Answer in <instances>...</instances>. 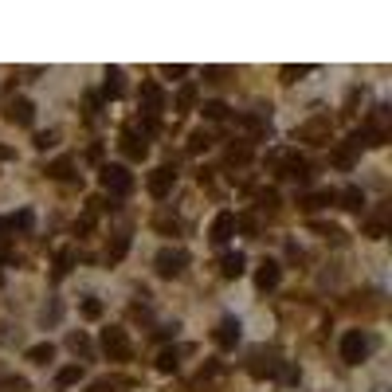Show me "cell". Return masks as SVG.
<instances>
[{"label": "cell", "instance_id": "60d3db41", "mask_svg": "<svg viewBox=\"0 0 392 392\" xmlns=\"http://www.w3.org/2000/svg\"><path fill=\"white\" fill-rule=\"evenodd\" d=\"M55 141H59V134H55V130H39V134L31 137V146H36V149H51Z\"/></svg>", "mask_w": 392, "mask_h": 392}, {"label": "cell", "instance_id": "2e32d148", "mask_svg": "<svg viewBox=\"0 0 392 392\" xmlns=\"http://www.w3.org/2000/svg\"><path fill=\"white\" fill-rule=\"evenodd\" d=\"M232 235H235V212H216L212 227H208V239L224 247L227 239H232Z\"/></svg>", "mask_w": 392, "mask_h": 392}, {"label": "cell", "instance_id": "277c9868", "mask_svg": "<svg viewBox=\"0 0 392 392\" xmlns=\"http://www.w3.org/2000/svg\"><path fill=\"white\" fill-rule=\"evenodd\" d=\"M98 181H102V188L110 192V200L134 192V173H130L126 165H102L98 169Z\"/></svg>", "mask_w": 392, "mask_h": 392}, {"label": "cell", "instance_id": "52a82bcc", "mask_svg": "<svg viewBox=\"0 0 392 392\" xmlns=\"http://www.w3.org/2000/svg\"><path fill=\"white\" fill-rule=\"evenodd\" d=\"M185 267H188L185 247H161V251L153 255V271L161 274V279H176V274H185Z\"/></svg>", "mask_w": 392, "mask_h": 392}, {"label": "cell", "instance_id": "4316f807", "mask_svg": "<svg viewBox=\"0 0 392 392\" xmlns=\"http://www.w3.org/2000/svg\"><path fill=\"white\" fill-rule=\"evenodd\" d=\"M224 161L227 165H247V161H251V141H232L227 153H224Z\"/></svg>", "mask_w": 392, "mask_h": 392}, {"label": "cell", "instance_id": "b9f144b4", "mask_svg": "<svg viewBox=\"0 0 392 392\" xmlns=\"http://www.w3.org/2000/svg\"><path fill=\"white\" fill-rule=\"evenodd\" d=\"M204 118H212V122H224V118H227V102H204Z\"/></svg>", "mask_w": 392, "mask_h": 392}, {"label": "cell", "instance_id": "7402d4cb", "mask_svg": "<svg viewBox=\"0 0 392 392\" xmlns=\"http://www.w3.org/2000/svg\"><path fill=\"white\" fill-rule=\"evenodd\" d=\"M185 353H192V345H169V349H161L157 353V372H176Z\"/></svg>", "mask_w": 392, "mask_h": 392}, {"label": "cell", "instance_id": "836d02e7", "mask_svg": "<svg viewBox=\"0 0 392 392\" xmlns=\"http://www.w3.org/2000/svg\"><path fill=\"white\" fill-rule=\"evenodd\" d=\"M302 75H310V67H306V63H298V67H294V63L279 67V83H286V87H290V83H298Z\"/></svg>", "mask_w": 392, "mask_h": 392}, {"label": "cell", "instance_id": "ba28073f", "mask_svg": "<svg viewBox=\"0 0 392 392\" xmlns=\"http://www.w3.org/2000/svg\"><path fill=\"white\" fill-rule=\"evenodd\" d=\"M102 353H106L110 361H130V357H134V345H130V337H126L122 326L102 330Z\"/></svg>", "mask_w": 392, "mask_h": 392}, {"label": "cell", "instance_id": "d6986e66", "mask_svg": "<svg viewBox=\"0 0 392 392\" xmlns=\"http://www.w3.org/2000/svg\"><path fill=\"white\" fill-rule=\"evenodd\" d=\"M330 204H337V192H333V188H318V192L298 196V208H302V212H318V208H330Z\"/></svg>", "mask_w": 392, "mask_h": 392}, {"label": "cell", "instance_id": "9a60e30c", "mask_svg": "<svg viewBox=\"0 0 392 392\" xmlns=\"http://www.w3.org/2000/svg\"><path fill=\"white\" fill-rule=\"evenodd\" d=\"M388 227H392V204H381V208H377V212H372L369 220L361 224V232L369 235V239H384V235H388Z\"/></svg>", "mask_w": 392, "mask_h": 392}, {"label": "cell", "instance_id": "f1b7e54d", "mask_svg": "<svg viewBox=\"0 0 392 392\" xmlns=\"http://www.w3.org/2000/svg\"><path fill=\"white\" fill-rule=\"evenodd\" d=\"M255 208H259V212H279V192H274V188H259V192H255Z\"/></svg>", "mask_w": 392, "mask_h": 392}, {"label": "cell", "instance_id": "1f68e13d", "mask_svg": "<svg viewBox=\"0 0 392 392\" xmlns=\"http://www.w3.org/2000/svg\"><path fill=\"white\" fill-rule=\"evenodd\" d=\"M51 357H55V345H51V342H39V345H31V349H28L31 365H48Z\"/></svg>", "mask_w": 392, "mask_h": 392}, {"label": "cell", "instance_id": "30bf717a", "mask_svg": "<svg viewBox=\"0 0 392 392\" xmlns=\"http://www.w3.org/2000/svg\"><path fill=\"white\" fill-rule=\"evenodd\" d=\"M173 185H176V165H173V161L157 165L153 173H149V181H146V188H149V196H153V200H165V196L173 192Z\"/></svg>", "mask_w": 392, "mask_h": 392}, {"label": "cell", "instance_id": "d4e9b609", "mask_svg": "<svg viewBox=\"0 0 392 392\" xmlns=\"http://www.w3.org/2000/svg\"><path fill=\"white\" fill-rule=\"evenodd\" d=\"M337 204H342L345 212H361L365 208V188H357V185L342 188V192H337Z\"/></svg>", "mask_w": 392, "mask_h": 392}, {"label": "cell", "instance_id": "7c38bea8", "mask_svg": "<svg viewBox=\"0 0 392 392\" xmlns=\"http://www.w3.org/2000/svg\"><path fill=\"white\" fill-rule=\"evenodd\" d=\"M239 337H244V326H239V318H220V326H216V333H212V342L220 345V349H235L239 345Z\"/></svg>", "mask_w": 392, "mask_h": 392}, {"label": "cell", "instance_id": "c3c4849f", "mask_svg": "<svg viewBox=\"0 0 392 392\" xmlns=\"http://www.w3.org/2000/svg\"><path fill=\"white\" fill-rule=\"evenodd\" d=\"M36 75H43V67H20L16 71V78H36Z\"/></svg>", "mask_w": 392, "mask_h": 392}, {"label": "cell", "instance_id": "9c48e42d", "mask_svg": "<svg viewBox=\"0 0 392 392\" xmlns=\"http://www.w3.org/2000/svg\"><path fill=\"white\" fill-rule=\"evenodd\" d=\"M118 149H122L130 161H146V153H149V137L137 130V122H130V126L122 130V137H118Z\"/></svg>", "mask_w": 392, "mask_h": 392}, {"label": "cell", "instance_id": "cb8c5ba5", "mask_svg": "<svg viewBox=\"0 0 392 392\" xmlns=\"http://www.w3.org/2000/svg\"><path fill=\"white\" fill-rule=\"evenodd\" d=\"M244 267H247L244 251H224V255H220V274H224V279H239Z\"/></svg>", "mask_w": 392, "mask_h": 392}, {"label": "cell", "instance_id": "7dc6e473", "mask_svg": "<svg viewBox=\"0 0 392 392\" xmlns=\"http://www.w3.org/2000/svg\"><path fill=\"white\" fill-rule=\"evenodd\" d=\"M90 227H94V220H90V216H83V220H75V235H87Z\"/></svg>", "mask_w": 392, "mask_h": 392}, {"label": "cell", "instance_id": "ffe728a7", "mask_svg": "<svg viewBox=\"0 0 392 392\" xmlns=\"http://www.w3.org/2000/svg\"><path fill=\"white\" fill-rule=\"evenodd\" d=\"M279 279H283V267L274 263V259H263V263H259V271H255V286H259V290H274V286H279Z\"/></svg>", "mask_w": 392, "mask_h": 392}, {"label": "cell", "instance_id": "3957f363", "mask_svg": "<svg viewBox=\"0 0 392 392\" xmlns=\"http://www.w3.org/2000/svg\"><path fill=\"white\" fill-rule=\"evenodd\" d=\"M330 137H333L330 114H314V118H306L302 126H294V141H306V146H326Z\"/></svg>", "mask_w": 392, "mask_h": 392}, {"label": "cell", "instance_id": "5bb4252c", "mask_svg": "<svg viewBox=\"0 0 392 392\" xmlns=\"http://www.w3.org/2000/svg\"><path fill=\"white\" fill-rule=\"evenodd\" d=\"M4 118L16 122V126H31L36 122V102L31 98H8L4 102Z\"/></svg>", "mask_w": 392, "mask_h": 392}, {"label": "cell", "instance_id": "e575fe53", "mask_svg": "<svg viewBox=\"0 0 392 392\" xmlns=\"http://www.w3.org/2000/svg\"><path fill=\"white\" fill-rule=\"evenodd\" d=\"M67 349L78 353V357H90V337H87L83 330H78V333H67Z\"/></svg>", "mask_w": 392, "mask_h": 392}, {"label": "cell", "instance_id": "e0dca14e", "mask_svg": "<svg viewBox=\"0 0 392 392\" xmlns=\"http://www.w3.org/2000/svg\"><path fill=\"white\" fill-rule=\"evenodd\" d=\"M122 94H126V71L110 67L106 71V83H102V94H98V98H102V102H114V98H122Z\"/></svg>", "mask_w": 392, "mask_h": 392}, {"label": "cell", "instance_id": "44dd1931", "mask_svg": "<svg viewBox=\"0 0 392 392\" xmlns=\"http://www.w3.org/2000/svg\"><path fill=\"white\" fill-rule=\"evenodd\" d=\"M130 388H134V377L114 372V377H98V381H90L87 392H130Z\"/></svg>", "mask_w": 392, "mask_h": 392}, {"label": "cell", "instance_id": "ab89813d", "mask_svg": "<svg viewBox=\"0 0 392 392\" xmlns=\"http://www.w3.org/2000/svg\"><path fill=\"white\" fill-rule=\"evenodd\" d=\"M310 227H314L318 235H326V239H333V244H342V239H345V232H342L337 224H310Z\"/></svg>", "mask_w": 392, "mask_h": 392}, {"label": "cell", "instance_id": "4dcf8cb0", "mask_svg": "<svg viewBox=\"0 0 392 392\" xmlns=\"http://www.w3.org/2000/svg\"><path fill=\"white\" fill-rule=\"evenodd\" d=\"M192 106H196V83H185V87L176 90V110H181V114H188Z\"/></svg>", "mask_w": 392, "mask_h": 392}, {"label": "cell", "instance_id": "f546056e", "mask_svg": "<svg viewBox=\"0 0 392 392\" xmlns=\"http://www.w3.org/2000/svg\"><path fill=\"white\" fill-rule=\"evenodd\" d=\"M298 377H302V372H298V365H290V361H283V365H279V372H274V381L283 384V388H294Z\"/></svg>", "mask_w": 392, "mask_h": 392}, {"label": "cell", "instance_id": "8d00e7d4", "mask_svg": "<svg viewBox=\"0 0 392 392\" xmlns=\"http://www.w3.org/2000/svg\"><path fill=\"white\" fill-rule=\"evenodd\" d=\"M126 251H130V235H118L114 244L106 247V263L114 267V263H118V259H122V255H126Z\"/></svg>", "mask_w": 392, "mask_h": 392}, {"label": "cell", "instance_id": "83f0119b", "mask_svg": "<svg viewBox=\"0 0 392 392\" xmlns=\"http://www.w3.org/2000/svg\"><path fill=\"white\" fill-rule=\"evenodd\" d=\"M78 381H83V365H78V361L55 372V388H71V384H78Z\"/></svg>", "mask_w": 392, "mask_h": 392}, {"label": "cell", "instance_id": "74e56055", "mask_svg": "<svg viewBox=\"0 0 392 392\" xmlns=\"http://www.w3.org/2000/svg\"><path fill=\"white\" fill-rule=\"evenodd\" d=\"M78 310H83V318H87V322H98V318H102V302H98L94 294H90V298H83V302H78Z\"/></svg>", "mask_w": 392, "mask_h": 392}, {"label": "cell", "instance_id": "4fadbf2b", "mask_svg": "<svg viewBox=\"0 0 392 392\" xmlns=\"http://www.w3.org/2000/svg\"><path fill=\"white\" fill-rule=\"evenodd\" d=\"M31 224H36L31 208H20V212L0 216V239H8V235H16V232H31Z\"/></svg>", "mask_w": 392, "mask_h": 392}, {"label": "cell", "instance_id": "f907efd6", "mask_svg": "<svg viewBox=\"0 0 392 392\" xmlns=\"http://www.w3.org/2000/svg\"><path fill=\"white\" fill-rule=\"evenodd\" d=\"M0 161H16V149H12V146H0Z\"/></svg>", "mask_w": 392, "mask_h": 392}, {"label": "cell", "instance_id": "d6a6232c", "mask_svg": "<svg viewBox=\"0 0 392 392\" xmlns=\"http://www.w3.org/2000/svg\"><path fill=\"white\" fill-rule=\"evenodd\" d=\"M212 146V134H208V130H192V134H188V153H204V149Z\"/></svg>", "mask_w": 392, "mask_h": 392}, {"label": "cell", "instance_id": "ee69618b", "mask_svg": "<svg viewBox=\"0 0 392 392\" xmlns=\"http://www.w3.org/2000/svg\"><path fill=\"white\" fill-rule=\"evenodd\" d=\"M227 75H232V67H204L208 83H220V78H227Z\"/></svg>", "mask_w": 392, "mask_h": 392}, {"label": "cell", "instance_id": "8fae6325", "mask_svg": "<svg viewBox=\"0 0 392 392\" xmlns=\"http://www.w3.org/2000/svg\"><path fill=\"white\" fill-rule=\"evenodd\" d=\"M161 110H165V90H161V83H141V118L146 122H157L161 118Z\"/></svg>", "mask_w": 392, "mask_h": 392}, {"label": "cell", "instance_id": "8992f818", "mask_svg": "<svg viewBox=\"0 0 392 392\" xmlns=\"http://www.w3.org/2000/svg\"><path fill=\"white\" fill-rule=\"evenodd\" d=\"M372 353V337L365 330H345L342 333V361L345 365H361Z\"/></svg>", "mask_w": 392, "mask_h": 392}, {"label": "cell", "instance_id": "bcb514c9", "mask_svg": "<svg viewBox=\"0 0 392 392\" xmlns=\"http://www.w3.org/2000/svg\"><path fill=\"white\" fill-rule=\"evenodd\" d=\"M161 75H165V78H185L188 67H181V63H176V67H161Z\"/></svg>", "mask_w": 392, "mask_h": 392}, {"label": "cell", "instance_id": "681fc988", "mask_svg": "<svg viewBox=\"0 0 392 392\" xmlns=\"http://www.w3.org/2000/svg\"><path fill=\"white\" fill-rule=\"evenodd\" d=\"M176 330H181V326L169 322V326H161V330H157V337H176Z\"/></svg>", "mask_w": 392, "mask_h": 392}, {"label": "cell", "instance_id": "ac0fdd59", "mask_svg": "<svg viewBox=\"0 0 392 392\" xmlns=\"http://www.w3.org/2000/svg\"><path fill=\"white\" fill-rule=\"evenodd\" d=\"M220 377H224V365H220V361H208L204 369L196 372V381L188 384V392H200V388L208 392V388H216V384H220Z\"/></svg>", "mask_w": 392, "mask_h": 392}, {"label": "cell", "instance_id": "5b68a950", "mask_svg": "<svg viewBox=\"0 0 392 392\" xmlns=\"http://www.w3.org/2000/svg\"><path fill=\"white\" fill-rule=\"evenodd\" d=\"M365 137H369V146H384L392 137V110L384 106V102H377L372 106V114H369V122H365Z\"/></svg>", "mask_w": 392, "mask_h": 392}, {"label": "cell", "instance_id": "f35d334b", "mask_svg": "<svg viewBox=\"0 0 392 392\" xmlns=\"http://www.w3.org/2000/svg\"><path fill=\"white\" fill-rule=\"evenodd\" d=\"M153 227H157V232H165V235H176V232H181V220H176V216H169V212H161L153 220Z\"/></svg>", "mask_w": 392, "mask_h": 392}, {"label": "cell", "instance_id": "484cf974", "mask_svg": "<svg viewBox=\"0 0 392 392\" xmlns=\"http://www.w3.org/2000/svg\"><path fill=\"white\" fill-rule=\"evenodd\" d=\"M43 173H48L51 181H71V176H75V157H59V161H51Z\"/></svg>", "mask_w": 392, "mask_h": 392}, {"label": "cell", "instance_id": "d590c367", "mask_svg": "<svg viewBox=\"0 0 392 392\" xmlns=\"http://www.w3.org/2000/svg\"><path fill=\"white\" fill-rule=\"evenodd\" d=\"M330 161H333V165H337V169H353V161H357V149H349V146H337V149H333V153H330Z\"/></svg>", "mask_w": 392, "mask_h": 392}, {"label": "cell", "instance_id": "603a6c76", "mask_svg": "<svg viewBox=\"0 0 392 392\" xmlns=\"http://www.w3.org/2000/svg\"><path fill=\"white\" fill-rule=\"evenodd\" d=\"M75 263H78V247H63V251L55 255L51 279H55V283H59V279H67V274H71V267H75Z\"/></svg>", "mask_w": 392, "mask_h": 392}, {"label": "cell", "instance_id": "816d5d0a", "mask_svg": "<svg viewBox=\"0 0 392 392\" xmlns=\"http://www.w3.org/2000/svg\"><path fill=\"white\" fill-rule=\"evenodd\" d=\"M0 286H4V271H0Z\"/></svg>", "mask_w": 392, "mask_h": 392}, {"label": "cell", "instance_id": "7bdbcfd3", "mask_svg": "<svg viewBox=\"0 0 392 392\" xmlns=\"http://www.w3.org/2000/svg\"><path fill=\"white\" fill-rule=\"evenodd\" d=\"M98 110H102V98H98L94 90H90V94H87V118H90V122L98 118Z\"/></svg>", "mask_w": 392, "mask_h": 392}, {"label": "cell", "instance_id": "f6af8a7d", "mask_svg": "<svg viewBox=\"0 0 392 392\" xmlns=\"http://www.w3.org/2000/svg\"><path fill=\"white\" fill-rule=\"evenodd\" d=\"M16 259V251H12V244L8 239H0V263H12Z\"/></svg>", "mask_w": 392, "mask_h": 392}, {"label": "cell", "instance_id": "7a4b0ae2", "mask_svg": "<svg viewBox=\"0 0 392 392\" xmlns=\"http://www.w3.org/2000/svg\"><path fill=\"white\" fill-rule=\"evenodd\" d=\"M279 365H283V357H279L271 345H255V349L247 353V377H255V381H274Z\"/></svg>", "mask_w": 392, "mask_h": 392}, {"label": "cell", "instance_id": "6da1fadb", "mask_svg": "<svg viewBox=\"0 0 392 392\" xmlns=\"http://www.w3.org/2000/svg\"><path fill=\"white\" fill-rule=\"evenodd\" d=\"M267 165L274 169L279 181H294V185L310 181V165H306V157L298 149H274V153H267Z\"/></svg>", "mask_w": 392, "mask_h": 392}]
</instances>
